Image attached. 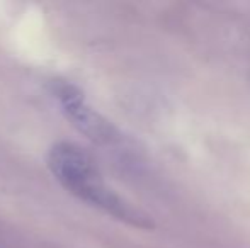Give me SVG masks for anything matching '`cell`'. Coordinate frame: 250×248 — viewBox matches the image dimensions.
<instances>
[{
    "instance_id": "7a4b0ae2",
    "label": "cell",
    "mask_w": 250,
    "mask_h": 248,
    "mask_svg": "<svg viewBox=\"0 0 250 248\" xmlns=\"http://www.w3.org/2000/svg\"><path fill=\"white\" fill-rule=\"evenodd\" d=\"M48 165L55 179L62 184L70 194L77 195L89 187L92 180L101 179L96 163L79 145L68 141H60L53 145L48 153Z\"/></svg>"
},
{
    "instance_id": "6da1fadb",
    "label": "cell",
    "mask_w": 250,
    "mask_h": 248,
    "mask_svg": "<svg viewBox=\"0 0 250 248\" xmlns=\"http://www.w3.org/2000/svg\"><path fill=\"white\" fill-rule=\"evenodd\" d=\"M51 92L58 100L66 119L85 138L97 145H109L118 139V131L114 126L87 102L83 92L77 85L65 80H55L51 83Z\"/></svg>"
}]
</instances>
